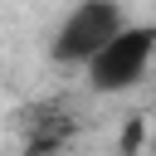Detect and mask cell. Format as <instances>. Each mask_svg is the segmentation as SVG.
<instances>
[{
  "mask_svg": "<svg viewBox=\"0 0 156 156\" xmlns=\"http://www.w3.org/2000/svg\"><path fill=\"white\" fill-rule=\"evenodd\" d=\"M151 54H156V24H127L112 44H102L83 73H88V88L93 93H127L146 78L151 68Z\"/></svg>",
  "mask_w": 156,
  "mask_h": 156,
  "instance_id": "obj_2",
  "label": "cell"
},
{
  "mask_svg": "<svg viewBox=\"0 0 156 156\" xmlns=\"http://www.w3.org/2000/svg\"><path fill=\"white\" fill-rule=\"evenodd\" d=\"M127 24H132V20H127L122 0H78V5L63 15V24L54 29V39H49V58L78 68V63H88L102 44H112Z\"/></svg>",
  "mask_w": 156,
  "mask_h": 156,
  "instance_id": "obj_1",
  "label": "cell"
},
{
  "mask_svg": "<svg viewBox=\"0 0 156 156\" xmlns=\"http://www.w3.org/2000/svg\"><path fill=\"white\" fill-rule=\"evenodd\" d=\"M146 156H156V136H151V151H146Z\"/></svg>",
  "mask_w": 156,
  "mask_h": 156,
  "instance_id": "obj_4",
  "label": "cell"
},
{
  "mask_svg": "<svg viewBox=\"0 0 156 156\" xmlns=\"http://www.w3.org/2000/svg\"><path fill=\"white\" fill-rule=\"evenodd\" d=\"M78 132V117H68L58 102H44L29 117V136H24V156H54L58 146H68V136Z\"/></svg>",
  "mask_w": 156,
  "mask_h": 156,
  "instance_id": "obj_3",
  "label": "cell"
}]
</instances>
